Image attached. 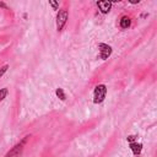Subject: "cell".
I'll list each match as a JSON object with an SVG mask.
<instances>
[{
  "label": "cell",
  "mask_w": 157,
  "mask_h": 157,
  "mask_svg": "<svg viewBox=\"0 0 157 157\" xmlns=\"http://www.w3.org/2000/svg\"><path fill=\"white\" fill-rule=\"evenodd\" d=\"M55 94H56V96H58V98H60L61 101H65V99H66L65 92H64V90H63V88H60V87L55 90Z\"/></svg>",
  "instance_id": "8"
},
{
  "label": "cell",
  "mask_w": 157,
  "mask_h": 157,
  "mask_svg": "<svg viewBox=\"0 0 157 157\" xmlns=\"http://www.w3.org/2000/svg\"><path fill=\"white\" fill-rule=\"evenodd\" d=\"M131 4H139V0H132V1H130Z\"/></svg>",
  "instance_id": "13"
},
{
  "label": "cell",
  "mask_w": 157,
  "mask_h": 157,
  "mask_svg": "<svg viewBox=\"0 0 157 157\" xmlns=\"http://www.w3.org/2000/svg\"><path fill=\"white\" fill-rule=\"evenodd\" d=\"M130 25H131V20H130L129 16H123L120 18V21H119V26L123 29H128L130 27Z\"/></svg>",
  "instance_id": "6"
},
{
  "label": "cell",
  "mask_w": 157,
  "mask_h": 157,
  "mask_svg": "<svg viewBox=\"0 0 157 157\" xmlns=\"http://www.w3.org/2000/svg\"><path fill=\"white\" fill-rule=\"evenodd\" d=\"M105 94H107V86L105 85H98L96 86L94 91H93V103L94 104H99L104 101L105 98Z\"/></svg>",
  "instance_id": "1"
},
{
  "label": "cell",
  "mask_w": 157,
  "mask_h": 157,
  "mask_svg": "<svg viewBox=\"0 0 157 157\" xmlns=\"http://www.w3.org/2000/svg\"><path fill=\"white\" fill-rule=\"evenodd\" d=\"M130 150L132 151L134 155L139 156L141 153V151H142V145L141 144H137V142H131L130 144Z\"/></svg>",
  "instance_id": "7"
},
{
  "label": "cell",
  "mask_w": 157,
  "mask_h": 157,
  "mask_svg": "<svg viewBox=\"0 0 157 157\" xmlns=\"http://www.w3.org/2000/svg\"><path fill=\"white\" fill-rule=\"evenodd\" d=\"M136 157H139V156H136Z\"/></svg>",
  "instance_id": "14"
},
{
  "label": "cell",
  "mask_w": 157,
  "mask_h": 157,
  "mask_svg": "<svg viewBox=\"0 0 157 157\" xmlns=\"http://www.w3.org/2000/svg\"><path fill=\"white\" fill-rule=\"evenodd\" d=\"M98 49H99V58L103 59V60L108 59L110 56V54H112V47L105 44V43H99L98 44Z\"/></svg>",
  "instance_id": "4"
},
{
  "label": "cell",
  "mask_w": 157,
  "mask_h": 157,
  "mask_svg": "<svg viewBox=\"0 0 157 157\" xmlns=\"http://www.w3.org/2000/svg\"><path fill=\"white\" fill-rule=\"evenodd\" d=\"M7 93H9V90L7 88H0V102L6 98Z\"/></svg>",
  "instance_id": "9"
},
{
  "label": "cell",
  "mask_w": 157,
  "mask_h": 157,
  "mask_svg": "<svg viewBox=\"0 0 157 157\" xmlns=\"http://www.w3.org/2000/svg\"><path fill=\"white\" fill-rule=\"evenodd\" d=\"M49 5H50L54 10H58V7H59V4H58L56 1H53V0H49Z\"/></svg>",
  "instance_id": "11"
},
{
  "label": "cell",
  "mask_w": 157,
  "mask_h": 157,
  "mask_svg": "<svg viewBox=\"0 0 157 157\" xmlns=\"http://www.w3.org/2000/svg\"><path fill=\"white\" fill-rule=\"evenodd\" d=\"M29 136H26L21 142H18V144H16L6 155H5V157H21V155H22V152H23V147H25V144H26V141H27V139H28Z\"/></svg>",
  "instance_id": "2"
},
{
  "label": "cell",
  "mask_w": 157,
  "mask_h": 157,
  "mask_svg": "<svg viewBox=\"0 0 157 157\" xmlns=\"http://www.w3.org/2000/svg\"><path fill=\"white\" fill-rule=\"evenodd\" d=\"M136 137H137V136H135V135H130V136H128V139H126V140H128V141L131 144V142H135Z\"/></svg>",
  "instance_id": "12"
},
{
  "label": "cell",
  "mask_w": 157,
  "mask_h": 157,
  "mask_svg": "<svg viewBox=\"0 0 157 157\" xmlns=\"http://www.w3.org/2000/svg\"><path fill=\"white\" fill-rule=\"evenodd\" d=\"M7 69H9V65H7V64H6V65H4L2 67H0V78L4 76V74L7 71Z\"/></svg>",
  "instance_id": "10"
},
{
  "label": "cell",
  "mask_w": 157,
  "mask_h": 157,
  "mask_svg": "<svg viewBox=\"0 0 157 157\" xmlns=\"http://www.w3.org/2000/svg\"><path fill=\"white\" fill-rule=\"evenodd\" d=\"M67 10H59L58 15H56V29L58 32L63 31L64 26L66 25V21H67Z\"/></svg>",
  "instance_id": "3"
},
{
  "label": "cell",
  "mask_w": 157,
  "mask_h": 157,
  "mask_svg": "<svg viewBox=\"0 0 157 157\" xmlns=\"http://www.w3.org/2000/svg\"><path fill=\"white\" fill-rule=\"evenodd\" d=\"M97 6L98 9L101 10L102 13H108L112 9V1H107V0H102V1H98L97 2Z\"/></svg>",
  "instance_id": "5"
}]
</instances>
